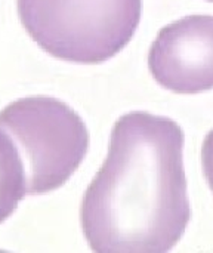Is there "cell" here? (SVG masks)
<instances>
[{"label": "cell", "instance_id": "obj_3", "mask_svg": "<svg viewBox=\"0 0 213 253\" xmlns=\"http://www.w3.org/2000/svg\"><path fill=\"white\" fill-rule=\"evenodd\" d=\"M0 127L21 154L30 196L62 187L89 150V132L82 117L52 96H27L9 104L0 113Z\"/></svg>", "mask_w": 213, "mask_h": 253}, {"label": "cell", "instance_id": "obj_5", "mask_svg": "<svg viewBox=\"0 0 213 253\" xmlns=\"http://www.w3.org/2000/svg\"><path fill=\"white\" fill-rule=\"evenodd\" d=\"M25 194L27 179L21 154L9 133L0 127V224L12 216Z\"/></svg>", "mask_w": 213, "mask_h": 253}, {"label": "cell", "instance_id": "obj_2", "mask_svg": "<svg viewBox=\"0 0 213 253\" xmlns=\"http://www.w3.org/2000/svg\"><path fill=\"white\" fill-rule=\"evenodd\" d=\"M28 36L50 56L101 64L132 40L142 0H16Z\"/></svg>", "mask_w": 213, "mask_h": 253}, {"label": "cell", "instance_id": "obj_1", "mask_svg": "<svg viewBox=\"0 0 213 253\" xmlns=\"http://www.w3.org/2000/svg\"><path fill=\"white\" fill-rule=\"evenodd\" d=\"M182 127L145 111L122 116L108 154L80 205V224L96 253H166L191 221Z\"/></svg>", "mask_w": 213, "mask_h": 253}, {"label": "cell", "instance_id": "obj_7", "mask_svg": "<svg viewBox=\"0 0 213 253\" xmlns=\"http://www.w3.org/2000/svg\"><path fill=\"white\" fill-rule=\"evenodd\" d=\"M206 1H213V0H206Z\"/></svg>", "mask_w": 213, "mask_h": 253}, {"label": "cell", "instance_id": "obj_4", "mask_svg": "<svg viewBox=\"0 0 213 253\" xmlns=\"http://www.w3.org/2000/svg\"><path fill=\"white\" fill-rule=\"evenodd\" d=\"M148 68L162 87L179 95L213 89V15H188L163 27Z\"/></svg>", "mask_w": 213, "mask_h": 253}, {"label": "cell", "instance_id": "obj_6", "mask_svg": "<svg viewBox=\"0 0 213 253\" xmlns=\"http://www.w3.org/2000/svg\"><path fill=\"white\" fill-rule=\"evenodd\" d=\"M202 165L205 178L213 193V129L206 135L202 147Z\"/></svg>", "mask_w": 213, "mask_h": 253}]
</instances>
